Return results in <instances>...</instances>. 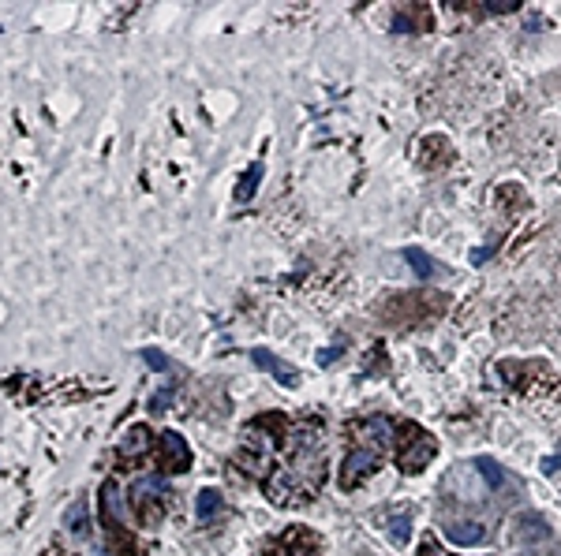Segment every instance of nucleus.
Returning a JSON list of instances; mask_svg holds the SVG:
<instances>
[{
  "instance_id": "f257e3e1",
  "label": "nucleus",
  "mask_w": 561,
  "mask_h": 556,
  "mask_svg": "<svg viewBox=\"0 0 561 556\" xmlns=\"http://www.w3.org/2000/svg\"><path fill=\"white\" fill-rule=\"evenodd\" d=\"M404 437H408V441H404L401 455H397V467H401L404 474H419V471H423V467L438 455V444H434V437H430L427 430H419V426H408Z\"/></svg>"
},
{
  "instance_id": "f03ea898",
  "label": "nucleus",
  "mask_w": 561,
  "mask_h": 556,
  "mask_svg": "<svg viewBox=\"0 0 561 556\" xmlns=\"http://www.w3.org/2000/svg\"><path fill=\"white\" fill-rule=\"evenodd\" d=\"M374 467H378V448H355L348 460H344V467H341V482L352 489L363 474H371Z\"/></svg>"
},
{
  "instance_id": "7ed1b4c3",
  "label": "nucleus",
  "mask_w": 561,
  "mask_h": 556,
  "mask_svg": "<svg viewBox=\"0 0 561 556\" xmlns=\"http://www.w3.org/2000/svg\"><path fill=\"white\" fill-rule=\"evenodd\" d=\"M161 463L176 474L191 467V452H187V444H183L180 433H161Z\"/></svg>"
},
{
  "instance_id": "20e7f679",
  "label": "nucleus",
  "mask_w": 561,
  "mask_h": 556,
  "mask_svg": "<svg viewBox=\"0 0 561 556\" xmlns=\"http://www.w3.org/2000/svg\"><path fill=\"white\" fill-rule=\"evenodd\" d=\"M165 493H169V482H165V478H157V474L139 478V482H135V489H132L139 515H143V508H157V497H165Z\"/></svg>"
},
{
  "instance_id": "39448f33",
  "label": "nucleus",
  "mask_w": 561,
  "mask_h": 556,
  "mask_svg": "<svg viewBox=\"0 0 561 556\" xmlns=\"http://www.w3.org/2000/svg\"><path fill=\"white\" fill-rule=\"evenodd\" d=\"M101 519H105V527H120L124 522V508H120V485L116 482H105L101 485Z\"/></svg>"
},
{
  "instance_id": "423d86ee",
  "label": "nucleus",
  "mask_w": 561,
  "mask_h": 556,
  "mask_svg": "<svg viewBox=\"0 0 561 556\" xmlns=\"http://www.w3.org/2000/svg\"><path fill=\"white\" fill-rule=\"evenodd\" d=\"M251 358H255V366H258V370H269V374H274V377L280 381V385H296V381H299V374H296L292 366H285L277 355L262 351V347H258V351H251Z\"/></svg>"
},
{
  "instance_id": "0eeeda50",
  "label": "nucleus",
  "mask_w": 561,
  "mask_h": 556,
  "mask_svg": "<svg viewBox=\"0 0 561 556\" xmlns=\"http://www.w3.org/2000/svg\"><path fill=\"white\" fill-rule=\"evenodd\" d=\"M446 538L457 545H479L483 541V527L479 522H446Z\"/></svg>"
},
{
  "instance_id": "6e6552de",
  "label": "nucleus",
  "mask_w": 561,
  "mask_h": 556,
  "mask_svg": "<svg viewBox=\"0 0 561 556\" xmlns=\"http://www.w3.org/2000/svg\"><path fill=\"white\" fill-rule=\"evenodd\" d=\"M258 183H262V161H255V165L243 172L240 187H236V202H251L255 191H258Z\"/></svg>"
},
{
  "instance_id": "1a4fd4ad",
  "label": "nucleus",
  "mask_w": 561,
  "mask_h": 556,
  "mask_svg": "<svg viewBox=\"0 0 561 556\" xmlns=\"http://www.w3.org/2000/svg\"><path fill=\"white\" fill-rule=\"evenodd\" d=\"M476 471L483 474V482H487L490 489H502L505 482H509V474H505L502 467L490 460V455H479V460H476Z\"/></svg>"
},
{
  "instance_id": "9d476101",
  "label": "nucleus",
  "mask_w": 561,
  "mask_h": 556,
  "mask_svg": "<svg viewBox=\"0 0 561 556\" xmlns=\"http://www.w3.org/2000/svg\"><path fill=\"white\" fill-rule=\"evenodd\" d=\"M146 448H150V430H146V426H135V430L124 437V444H120V455H124V460H132V455L146 452Z\"/></svg>"
},
{
  "instance_id": "9b49d317",
  "label": "nucleus",
  "mask_w": 561,
  "mask_h": 556,
  "mask_svg": "<svg viewBox=\"0 0 561 556\" xmlns=\"http://www.w3.org/2000/svg\"><path fill=\"white\" fill-rule=\"evenodd\" d=\"M408 538H412V511H397V515L390 519V541L393 545H408Z\"/></svg>"
},
{
  "instance_id": "f8f14e48",
  "label": "nucleus",
  "mask_w": 561,
  "mask_h": 556,
  "mask_svg": "<svg viewBox=\"0 0 561 556\" xmlns=\"http://www.w3.org/2000/svg\"><path fill=\"white\" fill-rule=\"evenodd\" d=\"M195 504H199V519H213V515H218V511H221V504H225V497L218 493V489H202Z\"/></svg>"
},
{
  "instance_id": "ddd939ff",
  "label": "nucleus",
  "mask_w": 561,
  "mask_h": 556,
  "mask_svg": "<svg viewBox=\"0 0 561 556\" xmlns=\"http://www.w3.org/2000/svg\"><path fill=\"white\" fill-rule=\"evenodd\" d=\"M367 433H371V437H378L382 444H390V441H393V426H390V418H382V414L367 418Z\"/></svg>"
},
{
  "instance_id": "4468645a",
  "label": "nucleus",
  "mask_w": 561,
  "mask_h": 556,
  "mask_svg": "<svg viewBox=\"0 0 561 556\" xmlns=\"http://www.w3.org/2000/svg\"><path fill=\"white\" fill-rule=\"evenodd\" d=\"M404 258L412 261V265H416V272H419V277H423V280L430 277V272H434V261H430V258H427V254H423V250H419V247H408V250H404Z\"/></svg>"
},
{
  "instance_id": "2eb2a0df",
  "label": "nucleus",
  "mask_w": 561,
  "mask_h": 556,
  "mask_svg": "<svg viewBox=\"0 0 561 556\" xmlns=\"http://www.w3.org/2000/svg\"><path fill=\"white\" fill-rule=\"evenodd\" d=\"M68 530H75V534H86L90 530V515H86V504H75L71 511H68Z\"/></svg>"
},
{
  "instance_id": "dca6fc26",
  "label": "nucleus",
  "mask_w": 561,
  "mask_h": 556,
  "mask_svg": "<svg viewBox=\"0 0 561 556\" xmlns=\"http://www.w3.org/2000/svg\"><path fill=\"white\" fill-rule=\"evenodd\" d=\"M172 396H176V388H172V385H165V388H161L154 400H150V411H154V414H161V411H165V403H169Z\"/></svg>"
},
{
  "instance_id": "f3484780",
  "label": "nucleus",
  "mask_w": 561,
  "mask_h": 556,
  "mask_svg": "<svg viewBox=\"0 0 561 556\" xmlns=\"http://www.w3.org/2000/svg\"><path fill=\"white\" fill-rule=\"evenodd\" d=\"M143 358H146V366H154V370H169V358L157 351V347H146L143 351Z\"/></svg>"
},
{
  "instance_id": "a211bd4d",
  "label": "nucleus",
  "mask_w": 561,
  "mask_h": 556,
  "mask_svg": "<svg viewBox=\"0 0 561 556\" xmlns=\"http://www.w3.org/2000/svg\"><path fill=\"white\" fill-rule=\"evenodd\" d=\"M490 258V247H483V250H471V261H476V265H479V261H487Z\"/></svg>"
},
{
  "instance_id": "6ab92c4d",
  "label": "nucleus",
  "mask_w": 561,
  "mask_h": 556,
  "mask_svg": "<svg viewBox=\"0 0 561 556\" xmlns=\"http://www.w3.org/2000/svg\"><path fill=\"white\" fill-rule=\"evenodd\" d=\"M558 467H561V455H558V460H546V463H543V471H558Z\"/></svg>"
}]
</instances>
